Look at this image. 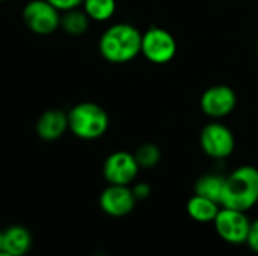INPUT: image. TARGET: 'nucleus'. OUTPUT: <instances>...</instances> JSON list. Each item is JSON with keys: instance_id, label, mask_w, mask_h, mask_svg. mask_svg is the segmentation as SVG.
Instances as JSON below:
<instances>
[{"instance_id": "nucleus-11", "label": "nucleus", "mask_w": 258, "mask_h": 256, "mask_svg": "<svg viewBox=\"0 0 258 256\" xmlns=\"http://www.w3.org/2000/svg\"><path fill=\"white\" fill-rule=\"evenodd\" d=\"M35 130L39 139L54 142L68 130V115L60 109H48L38 118Z\"/></svg>"}, {"instance_id": "nucleus-5", "label": "nucleus", "mask_w": 258, "mask_h": 256, "mask_svg": "<svg viewBox=\"0 0 258 256\" xmlns=\"http://www.w3.org/2000/svg\"><path fill=\"white\" fill-rule=\"evenodd\" d=\"M200 146L203 152L213 160H225L236 149L233 131L222 122H209L200 133Z\"/></svg>"}, {"instance_id": "nucleus-24", "label": "nucleus", "mask_w": 258, "mask_h": 256, "mask_svg": "<svg viewBox=\"0 0 258 256\" xmlns=\"http://www.w3.org/2000/svg\"><path fill=\"white\" fill-rule=\"evenodd\" d=\"M2 2H5V0H0V3H2Z\"/></svg>"}, {"instance_id": "nucleus-18", "label": "nucleus", "mask_w": 258, "mask_h": 256, "mask_svg": "<svg viewBox=\"0 0 258 256\" xmlns=\"http://www.w3.org/2000/svg\"><path fill=\"white\" fill-rule=\"evenodd\" d=\"M132 192H133L138 202L147 201L151 196V186L148 183H136L132 186Z\"/></svg>"}, {"instance_id": "nucleus-1", "label": "nucleus", "mask_w": 258, "mask_h": 256, "mask_svg": "<svg viewBox=\"0 0 258 256\" xmlns=\"http://www.w3.org/2000/svg\"><path fill=\"white\" fill-rule=\"evenodd\" d=\"M142 32L130 23H116L100 36L98 50L110 63H127L141 54Z\"/></svg>"}, {"instance_id": "nucleus-8", "label": "nucleus", "mask_w": 258, "mask_h": 256, "mask_svg": "<svg viewBox=\"0 0 258 256\" xmlns=\"http://www.w3.org/2000/svg\"><path fill=\"white\" fill-rule=\"evenodd\" d=\"M201 110L212 119H222L237 107V94L228 84H215L207 88L200 98Z\"/></svg>"}, {"instance_id": "nucleus-6", "label": "nucleus", "mask_w": 258, "mask_h": 256, "mask_svg": "<svg viewBox=\"0 0 258 256\" xmlns=\"http://www.w3.org/2000/svg\"><path fill=\"white\" fill-rule=\"evenodd\" d=\"M215 229L218 235L228 244H246L251 219L246 216L245 211L221 207L216 219L213 220Z\"/></svg>"}, {"instance_id": "nucleus-15", "label": "nucleus", "mask_w": 258, "mask_h": 256, "mask_svg": "<svg viewBox=\"0 0 258 256\" xmlns=\"http://www.w3.org/2000/svg\"><path fill=\"white\" fill-rule=\"evenodd\" d=\"M89 21L91 18L86 15V12L79 8L65 11L60 15V27L68 35H73V36L83 35L89 27Z\"/></svg>"}, {"instance_id": "nucleus-17", "label": "nucleus", "mask_w": 258, "mask_h": 256, "mask_svg": "<svg viewBox=\"0 0 258 256\" xmlns=\"http://www.w3.org/2000/svg\"><path fill=\"white\" fill-rule=\"evenodd\" d=\"M135 158L141 169H153L162 160V149L153 142H145L135 151Z\"/></svg>"}, {"instance_id": "nucleus-21", "label": "nucleus", "mask_w": 258, "mask_h": 256, "mask_svg": "<svg viewBox=\"0 0 258 256\" xmlns=\"http://www.w3.org/2000/svg\"><path fill=\"white\" fill-rule=\"evenodd\" d=\"M0 256H12V255H9V253H6V252L0 250Z\"/></svg>"}, {"instance_id": "nucleus-14", "label": "nucleus", "mask_w": 258, "mask_h": 256, "mask_svg": "<svg viewBox=\"0 0 258 256\" xmlns=\"http://www.w3.org/2000/svg\"><path fill=\"white\" fill-rule=\"evenodd\" d=\"M224 184H225L224 175H221V174H204L195 181L194 193L221 204Z\"/></svg>"}, {"instance_id": "nucleus-13", "label": "nucleus", "mask_w": 258, "mask_h": 256, "mask_svg": "<svg viewBox=\"0 0 258 256\" xmlns=\"http://www.w3.org/2000/svg\"><path fill=\"white\" fill-rule=\"evenodd\" d=\"M221 207V204L194 193V196L186 204V211L192 220L198 223H210L216 219Z\"/></svg>"}, {"instance_id": "nucleus-4", "label": "nucleus", "mask_w": 258, "mask_h": 256, "mask_svg": "<svg viewBox=\"0 0 258 256\" xmlns=\"http://www.w3.org/2000/svg\"><path fill=\"white\" fill-rule=\"evenodd\" d=\"M141 54L154 65H165L175 57L177 41L169 30L151 26L142 33Z\"/></svg>"}, {"instance_id": "nucleus-22", "label": "nucleus", "mask_w": 258, "mask_h": 256, "mask_svg": "<svg viewBox=\"0 0 258 256\" xmlns=\"http://www.w3.org/2000/svg\"><path fill=\"white\" fill-rule=\"evenodd\" d=\"M0 250H2V229H0Z\"/></svg>"}, {"instance_id": "nucleus-9", "label": "nucleus", "mask_w": 258, "mask_h": 256, "mask_svg": "<svg viewBox=\"0 0 258 256\" xmlns=\"http://www.w3.org/2000/svg\"><path fill=\"white\" fill-rule=\"evenodd\" d=\"M139 164L135 154L127 151H115L103 163V177L107 184L130 186L139 174Z\"/></svg>"}, {"instance_id": "nucleus-20", "label": "nucleus", "mask_w": 258, "mask_h": 256, "mask_svg": "<svg viewBox=\"0 0 258 256\" xmlns=\"http://www.w3.org/2000/svg\"><path fill=\"white\" fill-rule=\"evenodd\" d=\"M47 2H50L60 12L76 9V8H80L83 5V0H47Z\"/></svg>"}, {"instance_id": "nucleus-7", "label": "nucleus", "mask_w": 258, "mask_h": 256, "mask_svg": "<svg viewBox=\"0 0 258 256\" xmlns=\"http://www.w3.org/2000/svg\"><path fill=\"white\" fill-rule=\"evenodd\" d=\"M60 15L47 0H30L23 8V21L27 29L36 35H50L60 27Z\"/></svg>"}, {"instance_id": "nucleus-3", "label": "nucleus", "mask_w": 258, "mask_h": 256, "mask_svg": "<svg viewBox=\"0 0 258 256\" xmlns=\"http://www.w3.org/2000/svg\"><path fill=\"white\" fill-rule=\"evenodd\" d=\"M67 115L68 130L82 140L100 139L109 130V115L95 103H79Z\"/></svg>"}, {"instance_id": "nucleus-2", "label": "nucleus", "mask_w": 258, "mask_h": 256, "mask_svg": "<svg viewBox=\"0 0 258 256\" xmlns=\"http://www.w3.org/2000/svg\"><path fill=\"white\" fill-rule=\"evenodd\" d=\"M258 204V169L245 164L225 177L221 205L248 213Z\"/></svg>"}, {"instance_id": "nucleus-19", "label": "nucleus", "mask_w": 258, "mask_h": 256, "mask_svg": "<svg viewBox=\"0 0 258 256\" xmlns=\"http://www.w3.org/2000/svg\"><path fill=\"white\" fill-rule=\"evenodd\" d=\"M248 247L258 255V219L251 220V228H249V234H248V240H246Z\"/></svg>"}, {"instance_id": "nucleus-10", "label": "nucleus", "mask_w": 258, "mask_h": 256, "mask_svg": "<svg viewBox=\"0 0 258 256\" xmlns=\"http://www.w3.org/2000/svg\"><path fill=\"white\" fill-rule=\"evenodd\" d=\"M138 201L132 192L130 186H115L109 184L100 195V208L104 214L119 219L128 216Z\"/></svg>"}, {"instance_id": "nucleus-23", "label": "nucleus", "mask_w": 258, "mask_h": 256, "mask_svg": "<svg viewBox=\"0 0 258 256\" xmlns=\"http://www.w3.org/2000/svg\"><path fill=\"white\" fill-rule=\"evenodd\" d=\"M255 48H257V54H258V41H257V47H255Z\"/></svg>"}, {"instance_id": "nucleus-16", "label": "nucleus", "mask_w": 258, "mask_h": 256, "mask_svg": "<svg viewBox=\"0 0 258 256\" xmlns=\"http://www.w3.org/2000/svg\"><path fill=\"white\" fill-rule=\"evenodd\" d=\"M83 11L94 21H107L116 11V0H83Z\"/></svg>"}, {"instance_id": "nucleus-12", "label": "nucleus", "mask_w": 258, "mask_h": 256, "mask_svg": "<svg viewBox=\"0 0 258 256\" xmlns=\"http://www.w3.org/2000/svg\"><path fill=\"white\" fill-rule=\"evenodd\" d=\"M33 244L30 231L23 225H11L2 231V250L12 256H26Z\"/></svg>"}]
</instances>
